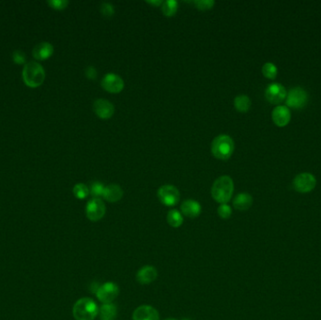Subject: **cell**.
I'll return each mask as SVG.
<instances>
[{"mask_svg":"<svg viewBox=\"0 0 321 320\" xmlns=\"http://www.w3.org/2000/svg\"><path fill=\"white\" fill-rule=\"evenodd\" d=\"M149 4H151L153 6H159V5H161L162 4V1L161 0H153V1H147Z\"/></svg>","mask_w":321,"mask_h":320,"instance_id":"obj_33","label":"cell"},{"mask_svg":"<svg viewBox=\"0 0 321 320\" xmlns=\"http://www.w3.org/2000/svg\"><path fill=\"white\" fill-rule=\"evenodd\" d=\"M100 12L103 14L105 17H111L115 13V8L114 6L108 3V2H103L100 7Z\"/></svg>","mask_w":321,"mask_h":320,"instance_id":"obj_29","label":"cell"},{"mask_svg":"<svg viewBox=\"0 0 321 320\" xmlns=\"http://www.w3.org/2000/svg\"><path fill=\"white\" fill-rule=\"evenodd\" d=\"M308 100L309 96L306 90L300 87H297L289 90V92L288 93L286 104L287 107H290L293 109H301L305 107Z\"/></svg>","mask_w":321,"mask_h":320,"instance_id":"obj_5","label":"cell"},{"mask_svg":"<svg viewBox=\"0 0 321 320\" xmlns=\"http://www.w3.org/2000/svg\"><path fill=\"white\" fill-rule=\"evenodd\" d=\"M23 79L30 88H38L45 79V71L36 61H31L24 67Z\"/></svg>","mask_w":321,"mask_h":320,"instance_id":"obj_4","label":"cell"},{"mask_svg":"<svg viewBox=\"0 0 321 320\" xmlns=\"http://www.w3.org/2000/svg\"><path fill=\"white\" fill-rule=\"evenodd\" d=\"M99 311L97 303L92 299L82 298L73 305L72 314L76 320H94Z\"/></svg>","mask_w":321,"mask_h":320,"instance_id":"obj_3","label":"cell"},{"mask_svg":"<svg viewBox=\"0 0 321 320\" xmlns=\"http://www.w3.org/2000/svg\"><path fill=\"white\" fill-rule=\"evenodd\" d=\"M252 205H253V197L250 193L247 192L239 193L233 200L234 208L241 211L249 210Z\"/></svg>","mask_w":321,"mask_h":320,"instance_id":"obj_19","label":"cell"},{"mask_svg":"<svg viewBox=\"0 0 321 320\" xmlns=\"http://www.w3.org/2000/svg\"><path fill=\"white\" fill-rule=\"evenodd\" d=\"M187 320V319H184V320Z\"/></svg>","mask_w":321,"mask_h":320,"instance_id":"obj_35","label":"cell"},{"mask_svg":"<svg viewBox=\"0 0 321 320\" xmlns=\"http://www.w3.org/2000/svg\"><path fill=\"white\" fill-rule=\"evenodd\" d=\"M174 320V319H166V320Z\"/></svg>","mask_w":321,"mask_h":320,"instance_id":"obj_34","label":"cell"},{"mask_svg":"<svg viewBox=\"0 0 321 320\" xmlns=\"http://www.w3.org/2000/svg\"><path fill=\"white\" fill-rule=\"evenodd\" d=\"M48 4L53 9L64 10L69 5V1H67V0H49Z\"/></svg>","mask_w":321,"mask_h":320,"instance_id":"obj_30","label":"cell"},{"mask_svg":"<svg viewBox=\"0 0 321 320\" xmlns=\"http://www.w3.org/2000/svg\"><path fill=\"white\" fill-rule=\"evenodd\" d=\"M104 187L105 186L102 183L95 181V182L91 183V187H90V193L94 198H99L100 196H102Z\"/></svg>","mask_w":321,"mask_h":320,"instance_id":"obj_26","label":"cell"},{"mask_svg":"<svg viewBox=\"0 0 321 320\" xmlns=\"http://www.w3.org/2000/svg\"><path fill=\"white\" fill-rule=\"evenodd\" d=\"M158 198L164 206L173 207L179 203L181 199V193L177 187L173 185H162L157 192Z\"/></svg>","mask_w":321,"mask_h":320,"instance_id":"obj_6","label":"cell"},{"mask_svg":"<svg viewBox=\"0 0 321 320\" xmlns=\"http://www.w3.org/2000/svg\"><path fill=\"white\" fill-rule=\"evenodd\" d=\"M287 90L279 83H272L265 91V97L272 104H279L287 99Z\"/></svg>","mask_w":321,"mask_h":320,"instance_id":"obj_10","label":"cell"},{"mask_svg":"<svg viewBox=\"0 0 321 320\" xmlns=\"http://www.w3.org/2000/svg\"><path fill=\"white\" fill-rule=\"evenodd\" d=\"M102 89L110 93H120L124 89V81L116 73H106L100 83Z\"/></svg>","mask_w":321,"mask_h":320,"instance_id":"obj_11","label":"cell"},{"mask_svg":"<svg viewBox=\"0 0 321 320\" xmlns=\"http://www.w3.org/2000/svg\"><path fill=\"white\" fill-rule=\"evenodd\" d=\"M262 73L266 78L273 80L276 78V76L278 74V69L273 63L267 62L262 67Z\"/></svg>","mask_w":321,"mask_h":320,"instance_id":"obj_24","label":"cell"},{"mask_svg":"<svg viewBox=\"0 0 321 320\" xmlns=\"http://www.w3.org/2000/svg\"><path fill=\"white\" fill-rule=\"evenodd\" d=\"M274 124L278 127H286L290 122L291 113L289 107L284 105L276 106L271 114Z\"/></svg>","mask_w":321,"mask_h":320,"instance_id":"obj_13","label":"cell"},{"mask_svg":"<svg viewBox=\"0 0 321 320\" xmlns=\"http://www.w3.org/2000/svg\"><path fill=\"white\" fill-rule=\"evenodd\" d=\"M166 220H167V223L170 224L172 227L178 228V227L181 226L182 223H183V217H182V214L179 210H171L167 213Z\"/></svg>","mask_w":321,"mask_h":320,"instance_id":"obj_22","label":"cell"},{"mask_svg":"<svg viewBox=\"0 0 321 320\" xmlns=\"http://www.w3.org/2000/svg\"><path fill=\"white\" fill-rule=\"evenodd\" d=\"M178 8H179V2L176 0H166L161 4V11L167 17L175 15L176 12L178 11Z\"/></svg>","mask_w":321,"mask_h":320,"instance_id":"obj_23","label":"cell"},{"mask_svg":"<svg viewBox=\"0 0 321 320\" xmlns=\"http://www.w3.org/2000/svg\"><path fill=\"white\" fill-rule=\"evenodd\" d=\"M193 4L198 10H211L215 2L213 0H194Z\"/></svg>","mask_w":321,"mask_h":320,"instance_id":"obj_27","label":"cell"},{"mask_svg":"<svg viewBox=\"0 0 321 320\" xmlns=\"http://www.w3.org/2000/svg\"><path fill=\"white\" fill-rule=\"evenodd\" d=\"M12 60L17 64H23L26 61V55L23 51H14L12 54Z\"/></svg>","mask_w":321,"mask_h":320,"instance_id":"obj_31","label":"cell"},{"mask_svg":"<svg viewBox=\"0 0 321 320\" xmlns=\"http://www.w3.org/2000/svg\"><path fill=\"white\" fill-rule=\"evenodd\" d=\"M119 287L113 283V282H107L103 285L99 287L98 290L95 293L98 300L102 304H107V303H113V300H115L118 295H119Z\"/></svg>","mask_w":321,"mask_h":320,"instance_id":"obj_8","label":"cell"},{"mask_svg":"<svg viewBox=\"0 0 321 320\" xmlns=\"http://www.w3.org/2000/svg\"><path fill=\"white\" fill-rule=\"evenodd\" d=\"M217 212L222 219H228L230 218L232 214V209L227 204H221L217 210Z\"/></svg>","mask_w":321,"mask_h":320,"instance_id":"obj_28","label":"cell"},{"mask_svg":"<svg viewBox=\"0 0 321 320\" xmlns=\"http://www.w3.org/2000/svg\"><path fill=\"white\" fill-rule=\"evenodd\" d=\"M181 210L183 215L193 219L200 215L202 209L200 204L197 201L187 199L181 204Z\"/></svg>","mask_w":321,"mask_h":320,"instance_id":"obj_16","label":"cell"},{"mask_svg":"<svg viewBox=\"0 0 321 320\" xmlns=\"http://www.w3.org/2000/svg\"><path fill=\"white\" fill-rule=\"evenodd\" d=\"M54 53V47L49 42H40L33 49V57L37 60L49 59Z\"/></svg>","mask_w":321,"mask_h":320,"instance_id":"obj_18","label":"cell"},{"mask_svg":"<svg viewBox=\"0 0 321 320\" xmlns=\"http://www.w3.org/2000/svg\"><path fill=\"white\" fill-rule=\"evenodd\" d=\"M85 74L86 76L89 78V79H96L97 78V75H98V72H97V70L92 67V66H90L88 68H86L85 70Z\"/></svg>","mask_w":321,"mask_h":320,"instance_id":"obj_32","label":"cell"},{"mask_svg":"<svg viewBox=\"0 0 321 320\" xmlns=\"http://www.w3.org/2000/svg\"><path fill=\"white\" fill-rule=\"evenodd\" d=\"M132 320H160V316L152 306L141 305L133 312Z\"/></svg>","mask_w":321,"mask_h":320,"instance_id":"obj_14","label":"cell"},{"mask_svg":"<svg viewBox=\"0 0 321 320\" xmlns=\"http://www.w3.org/2000/svg\"><path fill=\"white\" fill-rule=\"evenodd\" d=\"M316 185H317V179L310 173L299 174L293 180L294 189L301 193L310 192L311 191L315 189Z\"/></svg>","mask_w":321,"mask_h":320,"instance_id":"obj_7","label":"cell"},{"mask_svg":"<svg viewBox=\"0 0 321 320\" xmlns=\"http://www.w3.org/2000/svg\"><path fill=\"white\" fill-rule=\"evenodd\" d=\"M251 100L247 95H239L234 99V106L241 113H246L251 108Z\"/></svg>","mask_w":321,"mask_h":320,"instance_id":"obj_21","label":"cell"},{"mask_svg":"<svg viewBox=\"0 0 321 320\" xmlns=\"http://www.w3.org/2000/svg\"><path fill=\"white\" fill-rule=\"evenodd\" d=\"M73 194L78 199H85L90 194V188L84 183H77L73 187Z\"/></svg>","mask_w":321,"mask_h":320,"instance_id":"obj_25","label":"cell"},{"mask_svg":"<svg viewBox=\"0 0 321 320\" xmlns=\"http://www.w3.org/2000/svg\"><path fill=\"white\" fill-rule=\"evenodd\" d=\"M100 320H115L117 317V306L114 303L102 304L100 306Z\"/></svg>","mask_w":321,"mask_h":320,"instance_id":"obj_20","label":"cell"},{"mask_svg":"<svg viewBox=\"0 0 321 320\" xmlns=\"http://www.w3.org/2000/svg\"><path fill=\"white\" fill-rule=\"evenodd\" d=\"M235 150L234 140L227 134H220L211 142V153L219 160H227Z\"/></svg>","mask_w":321,"mask_h":320,"instance_id":"obj_2","label":"cell"},{"mask_svg":"<svg viewBox=\"0 0 321 320\" xmlns=\"http://www.w3.org/2000/svg\"><path fill=\"white\" fill-rule=\"evenodd\" d=\"M233 192L234 182L228 176H222L218 178L211 187V195L213 199L220 204H226L230 200Z\"/></svg>","mask_w":321,"mask_h":320,"instance_id":"obj_1","label":"cell"},{"mask_svg":"<svg viewBox=\"0 0 321 320\" xmlns=\"http://www.w3.org/2000/svg\"><path fill=\"white\" fill-rule=\"evenodd\" d=\"M93 109L96 115L102 120H108L115 113V106L109 100L98 99L93 103Z\"/></svg>","mask_w":321,"mask_h":320,"instance_id":"obj_12","label":"cell"},{"mask_svg":"<svg viewBox=\"0 0 321 320\" xmlns=\"http://www.w3.org/2000/svg\"><path fill=\"white\" fill-rule=\"evenodd\" d=\"M157 270L153 266H144L136 273V281L141 285H149L156 280Z\"/></svg>","mask_w":321,"mask_h":320,"instance_id":"obj_15","label":"cell"},{"mask_svg":"<svg viewBox=\"0 0 321 320\" xmlns=\"http://www.w3.org/2000/svg\"><path fill=\"white\" fill-rule=\"evenodd\" d=\"M123 190L120 185L118 184H110L104 187V191L102 193V197L108 202L115 203L121 200L123 197Z\"/></svg>","mask_w":321,"mask_h":320,"instance_id":"obj_17","label":"cell"},{"mask_svg":"<svg viewBox=\"0 0 321 320\" xmlns=\"http://www.w3.org/2000/svg\"><path fill=\"white\" fill-rule=\"evenodd\" d=\"M106 211L105 205L100 198H92L86 207V215L91 222H98L104 216Z\"/></svg>","mask_w":321,"mask_h":320,"instance_id":"obj_9","label":"cell"}]
</instances>
